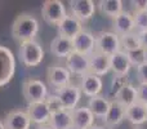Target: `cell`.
<instances>
[{"mask_svg":"<svg viewBox=\"0 0 147 129\" xmlns=\"http://www.w3.org/2000/svg\"><path fill=\"white\" fill-rule=\"evenodd\" d=\"M120 51V36L114 31H101L96 35V52L111 57Z\"/></svg>","mask_w":147,"mask_h":129,"instance_id":"cell-4","label":"cell"},{"mask_svg":"<svg viewBox=\"0 0 147 129\" xmlns=\"http://www.w3.org/2000/svg\"><path fill=\"white\" fill-rule=\"evenodd\" d=\"M22 93L27 103H38L45 102L48 98V86L40 79H27L23 83Z\"/></svg>","mask_w":147,"mask_h":129,"instance_id":"cell-3","label":"cell"},{"mask_svg":"<svg viewBox=\"0 0 147 129\" xmlns=\"http://www.w3.org/2000/svg\"><path fill=\"white\" fill-rule=\"evenodd\" d=\"M72 114V129H89L96 123V118L88 109V106H78Z\"/></svg>","mask_w":147,"mask_h":129,"instance_id":"cell-15","label":"cell"},{"mask_svg":"<svg viewBox=\"0 0 147 129\" xmlns=\"http://www.w3.org/2000/svg\"><path fill=\"white\" fill-rule=\"evenodd\" d=\"M26 112H27L31 123L36 124L38 127H40V125H47L52 116V111L47 102L30 103L27 106V109H26Z\"/></svg>","mask_w":147,"mask_h":129,"instance_id":"cell-11","label":"cell"},{"mask_svg":"<svg viewBox=\"0 0 147 129\" xmlns=\"http://www.w3.org/2000/svg\"><path fill=\"white\" fill-rule=\"evenodd\" d=\"M65 66L71 72V75L83 78L84 75L89 74V57L80 53H76V52H72L65 59Z\"/></svg>","mask_w":147,"mask_h":129,"instance_id":"cell-12","label":"cell"},{"mask_svg":"<svg viewBox=\"0 0 147 129\" xmlns=\"http://www.w3.org/2000/svg\"><path fill=\"white\" fill-rule=\"evenodd\" d=\"M57 27H58V36L71 39V40L84 30L83 23L79 20H76L72 14H67Z\"/></svg>","mask_w":147,"mask_h":129,"instance_id":"cell-18","label":"cell"},{"mask_svg":"<svg viewBox=\"0 0 147 129\" xmlns=\"http://www.w3.org/2000/svg\"><path fill=\"white\" fill-rule=\"evenodd\" d=\"M74 52V44L71 39L62 38V36H56L51 41V53L58 58H65L70 56Z\"/></svg>","mask_w":147,"mask_h":129,"instance_id":"cell-23","label":"cell"},{"mask_svg":"<svg viewBox=\"0 0 147 129\" xmlns=\"http://www.w3.org/2000/svg\"><path fill=\"white\" fill-rule=\"evenodd\" d=\"M133 129H142V128H140V127H134Z\"/></svg>","mask_w":147,"mask_h":129,"instance_id":"cell-37","label":"cell"},{"mask_svg":"<svg viewBox=\"0 0 147 129\" xmlns=\"http://www.w3.org/2000/svg\"><path fill=\"white\" fill-rule=\"evenodd\" d=\"M69 14L61 0H45L41 5L43 20L51 26H58Z\"/></svg>","mask_w":147,"mask_h":129,"instance_id":"cell-5","label":"cell"},{"mask_svg":"<svg viewBox=\"0 0 147 129\" xmlns=\"http://www.w3.org/2000/svg\"><path fill=\"white\" fill-rule=\"evenodd\" d=\"M138 102L147 106V84H138Z\"/></svg>","mask_w":147,"mask_h":129,"instance_id":"cell-31","label":"cell"},{"mask_svg":"<svg viewBox=\"0 0 147 129\" xmlns=\"http://www.w3.org/2000/svg\"><path fill=\"white\" fill-rule=\"evenodd\" d=\"M16 74V58L8 47L0 45V88L12 81Z\"/></svg>","mask_w":147,"mask_h":129,"instance_id":"cell-7","label":"cell"},{"mask_svg":"<svg viewBox=\"0 0 147 129\" xmlns=\"http://www.w3.org/2000/svg\"><path fill=\"white\" fill-rule=\"evenodd\" d=\"M48 125L52 129H72V114L69 110H58L53 112Z\"/></svg>","mask_w":147,"mask_h":129,"instance_id":"cell-25","label":"cell"},{"mask_svg":"<svg viewBox=\"0 0 147 129\" xmlns=\"http://www.w3.org/2000/svg\"><path fill=\"white\" fill-rule=\"evenodd\" d=\"M0 129H7V128H5L4 122H3V120H0Z\"/></svg>","mask_w":147,"mask_h":129,"instance_id":"cell-36","label":"cell"},{"mask_svg":"<svg viewBox=\"0 0 147 129\" xmlns=\"http://www.w3.org/2000/svg\"><path fill=\"white\" fill-rule=\"evenodd\" d=\"M69 4L71 14L81 23L92 20L97 9V5L93 0H71Z\"/></svg>","mask_w":147,"mask_h":129,"instance_id":"cell-8","label":"cell"},{"mask_svg":"<svg viewBox=\"0 0 147 129\" xmlns=\"http://www.w3.org/2000/svg\"><path fill=\"white\" fill-rule=\"evenodd\" d=\"M39 21L31 13H21L16 17L12 25V35L20 43L35 40L39 32Z\"/></svg>","mask_w":147,"mask_h":129,"instance_id":"cell-1","label":"cell"},{"mask_svg":"<svg viewBox=\"0 0 147 129\" xmlns=\"http://www.w3.org/2000/svg\"><path fill=\"white\" fill-rule=\"evenodd\" d=\"M54 96L57 97L62 109L69 110V111H74L78 107L79 102H80L83 92H81L79 85H75V84L71 83L61 89H57Z\"/></svg>","mask_w":147,"mask_h":129,"instance_id":"cell-6","label":"cell"},{"mask_svg":"<svg viewBox=\"0 0 147 129\" xmlns=\"http://www.w3.org/2000/svg\"><path fill=\"white\" fill-rule=\"evenodd\" d=\"M112 27H114V32L117 34L119 36L136 32L133 13L128 12V10H123L117 17L114 18V26Z\"/></svg>","mask_w":147,"mask_h":129,"instance_id":"cell-16","label":"cell"},{"mask_svg":"<svg viewBox=\"0 0 147 129\" xmlns=\"http://www.w3.org/2000/svg\"><path fill=\"white\" fill-rule=\"evenodd\" d=\"M133 18H134L136 32H143V31H147V10L133 12Z\"/></svg>","mask_w":147,"mask_h":129,"instance_id":"cell-29","label":"cell"},{"mask_svg":"<svg viewBox=\"0 0 147 129\" xmlns=\"http://www.w3.org/2000/svg\"><path fill=\"white\" fill-rule=\"evenodd\" d=\"M79 86H80L84 96L88 97V98H93V97L101 96L102 91H103V80L99 76L89 72L81 78Z\"/></svg>","mask_w":147,"mask_h":129,"instance_id":"cell-13","label":"cell"},{"mask_svg":"<svg viewBox=\"0 0 147 129\" xmlns=\"http://www.w3.org/2000/svg\"><path fill=\"white\" fill-rule=\"evenodd\" d=\"M110 71H111V67H110L109 56H105L98 52H94L92 56H89V72L90 74L102 78L107 75Z\"/></svg>","mask_w":147,"mask_h":129,"instance_id":"cell-19","label":"cell"},{"mask_svg":"<svg viewBox=\"0 0 147 129\" xmlns=\"http://www.w3.org/2000/svg\"><path fill=\"white\" fill-rule=\"evenodd\" d=\"M125 119L134 127H141L147 123V110L146 106L140 102L125 109Z\"/></svg>","mask_w":147,"mask_h":129,"instance_id":"cell-21","label":"cell"},{"mask_svg":"<svg viewBox=\"0 0 147 129\" xmlns=\"http://www.w3.org/2000/svg\"><path fill=\"white\" fill-rule=\"evenodd\" d=\"M4 125L7 129H30L31 120L26 110H13L4 118Z\"/></svg>","mask_w":147,"mask_h":129,"instance_id":"cell-14","label":"cell"},{"mask_svg":"<svg viewBox=\"0 0 147 129\" xmlns=\"http://www.w3.org/2000/svg\"><path fill=\"white\" fill-rule=\"evenodd\" d=\"M134 12H140V10H147V0H134L132 1Z\"/></svg>","mask_w":147,"mask_h":129,"instance_id":"cell-32","label":"cell"},{"mask_svg":"<svg viewBox=\"0 0 147 129\" xmlns=\"http://www.w3.org/2000/svg\"><path fill=\"white\" fill-rule=\"evenodd\" d=\"M89 129H106V128H105L103 125H98V124H94L93 127H90Z\"/></svg>","mask_w":147,"mask_h":129,"instance_id":"cell-34","label":"cell"},{"mask_svg":"<svg viewBox=\"0 0 147 129\" xmlns=\"http://www.w3.org/2000/svg\"><path fill=\"white\" fill-rule=\"evenodd\" d=\"M146 110H147V106H146Z\"/></svg>","mask_w":147,"mask_h":129,"instance_id":"cell-38","label":"cell"},{"mask_svg":"<svg viewBox=\"0 0 147 129\" xmlns=\"http://www.w3.org/2000/svg\"><path fill=\"white\" fill-rule=\"evenodd\" d=\"M72 44L74 52L89 57L96 52V35L88 30H83L72 39Z\"/></svg>","mask_w":147,"mask_h":129,"instance_id":"cell-10","label":"cell"},{"mask_svg":"<svg viewBox=\"0 0 147 129\" xmlns=\"http://www.w3.org/2000/svg\"><path fill=\"white\" fill-rule=\"evenodd\" d=\"M124 120H125V107L112 99L111 105H110L109 112H107L106 118L103 119L105 127L115 128V127L121 124Z\"/></svg>","mask_w":147,"mask_h":129,"instance_id":"cell-22","label":"cell"},{"mask_svg":"<svg viewBox=\"0 0 147 129\" xmlns=\"http://www.w3.org/2000/svg\"><path fill=\"white\" fill-rule=\"evenodd\" d=\"M71 72L66 68V66L61 65H53L47 71V79L48 83L53 86L54 89H61L63 86L71 84Z\"/></svg>","mask_w":147,"mask_h":129,"instance_id":"cell-9","label":"cell"},{"mask_svg":"<svg viewBox=\"0 0 147 129\" xmlns=\"http://www.w3.org/2000/svg\"><path fill=\"white\" fill-rule=\"evenodd\" d=\"M120 43H121V51H124L125 53L141 48L140 38H138L137 32H132V34H128V35L120 36Z\"/></svg>","mask_w":147,"mask_h":129,"instance_id":"cell-27","label":"cell"},{"mask_svg":"<svg viewBox=\"0 0 147 129\" xmlns=\"http://www.w3.org/2000/svg\"><path fill=\"white\" fill-rule=\"evenodd\" d=\"M110 105H111V101H110L107 97H105L101 94V96L89 98L86 106H88V109L92 111V114L94 115L96 119L103 120L105 118H106L109 110H110Z\"/></svg>","mask_w":147,"mask_h":129,"instance_id":"cell-24","label":"cell"},{"mask_svg":"<svg viewBox=\"0 0 147 129\" xmlns=\"http://www.w3.org/2000/svg\"><path fill=\"white\" fill-rule=\"evenodd\" d=\"M110 67L115 76H121V78H127L132 70V65L124 51H120L110 57Z\"/></svg>","mask_w":147,"mask_h":129,"instance_id":"cell-17","label":"cell"},{"mask_svg":"<svg viewBox=\"0 0 147 129\" xmlns=\"http://www.w3.org/2000/svg\"><path fill=\"white\" fill-rule=\"evenodd\" d=\"M138 38H140V44L141 48H143L145 51H147V31H143V32H137Z\"/></svg>","mask_w":147,"mask_h":129,"instance_id":"cell-33","label":"cell"},{"mask_svg":"<svg viewBox=\"0 0 147 129\" xmlns=\"http://www.w3.org/2000/svg\"><path fill=\"white\" fill-rule=\"evenodd\" d=\"M45 52L36 40L21 43L20 58L26 67H36L43 62Z\"/></svg>","mask_w":147,"mask_h":129,"instance_id":"cell-2","label":"cell"},{"mask_svg":"<svg viewBox=\"0 0 147 129\" xmlns=\"http://www.w3.org/2000/svg\"><path fill=\"white\" fill-rule=\"evenodd\" d=\"M98 7L102 14L114 20L124 10V3L121 0H101L98 3Z\"/></svg>","mask_w":147,"mask_h":129,"instance_id":"cell-26","label":"cell"},{"mask_svg":"<svg viewBox=\"0 0 147 129\" xmlns=\"http://www.w3.org/2000/svg\"><path fill=\"white\" fill-rule=\"evenodd\" d=\"M129 62L132 65V67H140L141 65H143L145 62H147V51H145L143 48H138L136 51L128 52L127 53Z\"/></svg>","mask_w":147,"mask_h":129,"instance_id":"cell-28","label":"cell"},{"mask_svg":"<svg viewBox=\"0 0 147 129\" xmlns=\"http://www.w3.org/2000/svg\"><path fill=\"white\" fill-rule=\"evenodd\" d=\"M114 101H116L117 103L124 106L125 109L132 106V105H134L136 102H138L137 86L132 83L124 84V85L116 92V94L114 96Z\"/></svg>","mask_w":147,"mask_h":129,"instance_id":"cell-20","label":"cell"},{"mask_svg":"<svg viewBox=\"0 0 147 129\" xmlns=\"http://www.w3.org/2000/svg\"><path fill=\"white\" fill-rule=\"evenodd\" d=\"M136 70H137L138 84H147V62L141 65L140 67H137Z\"/></svg>","mask_w":147,"mask_h":129,"instance_id":"cell-30","label":"cell"},{"mask_svg":"<svg viewBox=\"0 0 147 129\" xmlns=\"http://www.w3.org/2000/svg\"><path fill=\"white\" fill-rule=\"evenodd\" d=\"M38 129H52V128L47 124V125H40V127H38Z\"/></svg>","mask_w":147,"mask_h":129,"instance_id":"cell-35","label":"cell"}]
</instances>
